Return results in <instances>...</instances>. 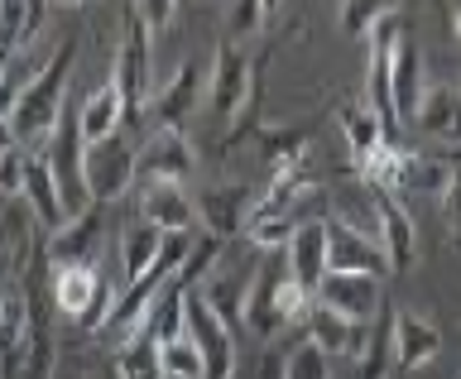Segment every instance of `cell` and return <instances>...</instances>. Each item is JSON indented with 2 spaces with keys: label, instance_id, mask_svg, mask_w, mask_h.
<instances>
[{
  "label": "cell",
  "instance_id": "cell-1",
  "mask_svg": "<svg viewBox=\"0 0 461 379\" xmlns=\"http://www.w3.org/2000/svg\"><path fill=\"white\" fill-rule=\"evenodd\" d=\"M72 53H77V43H72V39L58 43V49L39 63L34 82L24 86L20 106H14V115H10L14 140L29 144V149H39V154H43V144L53 140L58 121H63V111H68V72H72Z\"/></svg>",
  "mask_w": 461,
  "mask_h": 379
},
{
  "label": "cell",
  "instance_id": "cell-2",
  "mask_svg": "<svg viewBox=\"0 0 461 379\" xmlns=\"http://www.w3.org/2000/svg\"><path fill=\"white\" fill-rule=\"evenodd\" d=\"M259 72L250 63V53L236 49L230 39L216 43V58H212V72H207V106L216 121H236V115L255 101L259 92Z\"/></svg>",
  "mask_w": 461,
  "mask_h": 379
},
{
  "label": "cell",
  "instance_id": "cell-3",
  "mask_svg": "<svg viewBox=\"0 0 461 379\" xmlns=\"http://www.w3.org/2000/svg\"><path fill=\"white\" fill-rule=\"evenodd\" d=\"M183 331L202 351L207 379H230L236 374V331L212 312V302L202 298V288H187L183 293Z\"/></svg>",
  "mask_w": 461,
  "mask_h": 379
},
{
  "label": "cell",
  "instance_id": "cell-4",
  "mask_svg": "<svg viewBox=\"0 0 461 379\" xmlns=\"http://www.w3.org/2000/svg\"><path fill=\"white\" fill-rule=\"evenodd\" d=\"M82 178H86V193H92L96 207H111L121 202L140 178V149H130L121 135L101 140V144H86V158H82Z\"/></svg>",
  "mask_w": 461,
  "mask_h": 379
},
{
  "label": "cell",
  "instance_id": "cell-5",
  "mask_svg": "<svg viewBox=\"0 0 461 379\" xmlns=\"http://www.w3.org/2000/svg\"><path fill=\"white\" fill-rule=\"evenodd\" d=\"M149 72H154V63H149V29H144V20L135 14V5H130L125 10V43L115 49V63H111V77H115V86H121L130 115H140L144 106H149V96H154Z\"/></svg>",
  "mask_w": 461,
  "mask_h": 379
},
{
  "label": "cell",
  "instance_id": "cell-6",
  "mask_svg": "<svg viewBox=\"0 0 461 379\" xmlns=\"http://www.w3.org/2000/svg\"><path fill=\"white\" fill-rule=\"evenodd\" d=\"M101 236H106V207H86L82 216H72L68 226H58L43 236V259H49V269L92 265Z\"/></svg>",
  "mask_w": 461,
  "mask_h": 379
},
{
  "label": "cell",
  "instance_id": "cell-7",
  "mask_svg": "<svg viewBox=\"0 0 461 379\" xmlns=\"http://www.w3.org/2000/svg\"><path fill=\"white\" fill-rule=\"evenodd\" d=\"M312 298L322 302V308L341 312L346 322H360V327H370L375 312L384 308L380 302V279H375V274H337V269H327V279L317 284Z\"/></svg>",
  "mask_w": 461,
  "mask_h": 379
},
{
  "label": "cell",
  "instance_id": "cell-8",
  "mask_svg": "<svg viewBox=\"0 0 461 379\" xmlns=\"http://www.w3.org/2000/svg\"><path fill=\"white\" fill-rule=\"evenodd\" d=\"M327 269H337V274H380L389 269V259H384V245L380 236H366L360 226L351 221H327Z\"/></svg>",
  "mask_w": 461,
  "mask_h": 379
},
{
  "label": "cell",
  "instance_id": "cell-9",
  "mask_svg": "<svg viewBox=\"0 0 461 379\" xmlns=\"http://www.w3.org/2000/svg\"><path fill=\"white\" fill-rule=\"evenodd\" d=\"M197 101H202V72H197V63H178V72L149 96L144 115H149L154 130H183L193 121Z\"/></svg>",
  "mask_w": 461,
  "mask_h": 379
},
{
  "label": "cell",
  "instance_id": "cell-10",
  "mask_svg": "<svg viewBox=\"0 0 461 379\" xmlns=\"http://www.w3.org/2000/svg\"><path fill=\"white\" fill-rule=\"evenodd\" d=\"M197 202V221L207 236L216 240H230V236H240L245 226H250V212H255V202L259 193L255 187H207Z\"/></svg>",
  "mask_w": 461,
  "mask_h": 379
},
{
  "label": "cell",
  "instance_id": "cell-11",
  "mask_svg": "<svg viewBox=\"0 0 461 379\" xmlns=\"http://www.w3.org/2000/svg\"><path fill=\"white\" fill-rule=\"evenodd\" d=\"M370 202H375V221H380V245H384L389 269H394V274L413 269V259H418L413 216L403 212V202L394 193H384V187H370Z\"/></svg>",
  "mask_w": 461,
  "mask_h": 379
},
{
  "label": "cell",
  "instance_id": "cell-12",
  "mask_svg": "<svg viewBox=\"0 0 461 379\" xmlns=\"http://www.w3.org/2000/svg\"><path fill=\"white\" fill-rule=\"evenodd\" d=\"M140 212L144 221L158 226L164 236H193L197 221V202L187 197L183 183H140Z\"/></svg>",
  "mask_w": 461,
  "mask_h": 379
},
{
  "label": "cell",
  "instance_id": "cell-13",
  "mask_svg": "<svg viewBox=\"0 0 461 379\" xmlns=\"http://www.w3.org/2000/svg\"><path fill=\"white\" fill-rule=\"evenodd\" d=\"M197 164V149L183 130H154V140L140 149V183H183Z\"/></svg>",
  "mask_w": 461,
  "mask_h": 379
},
{
  "label": "cell",
  "instance_id": "cell-14",
  "mask_svg": "<svg viewBox=\"0 0 461 379\" xmlns=\"http://www.w3.org/2000/svg\"><path fill=\"white\" fill-rule=\"evenodd\" d=\"M413 125L423 130L432 144L461 149V86H452V82H432V86H423V101H418Z\"/></svg>",
  "mask_w": 461,
  "mask_h": 379
},
{
  "label": "cell",
  "instance_id": "cell-15",
  "mask_svg": "<svg viewBox=\"0 0 461 379\" xmlns=\"http://www.w3.org/2000/svg\"><path fill=\"white\" fill-rule=\"evenodd\" d=\"M279 284H284V274L279 269H255L250 274V293H245V331H255L259 341H269V337H279V331L288 327V317H284V302H279Z\"/></svg>",
  "mask_w": 461,
  "mask_h": 379
},
{
  "label": "cell",
  "instance_id": "cell-16",
  "mask_svg": "<svg viewBox=\"0 0 461 379\" xmlns=\"http://www.w3.org/2000/svg\"><path fill=\"white\" fill-rule=\"evenodd\" d=\"M20 202L34 212V221L43 230H58V226L72 221L68 207H63V193H58V183H53V168H49V158H43V154L24 158V197Z\"/></svg>",
  "mask_w": 461,
  "mask_h": 379
},
{
  "label": "cell",
  "instance_id": "cell-17",
  "mask_svg": "<svg viewBox=\"0 0 461 379\" xmlns=\"http://www.w3.org/2000/svg\"><path fill=\"white\" fill-rule=\"evenodd\" d=\"M308 341L312 346H322L327 356H346V360H360V351H366V337H370V327H360V322H346L341 312H331L322 308V302H312L308 308Z\"/></svg>",
  "mask_w": 461,
  "mask_h": 379
},
{
  "label": "cell",
  "instance_id": "cell-18",
  "mask_svg": "<svg viewBox=\"0 0 461 379\" xmlns=\"http://www.w3.org/2000/svg\"><path fill=\"white\" fill-rule=\"evenodd\" d=\"M284 255H288V279L317 293V284L327 279V221H303Z\"/></svg>",
  "mask_w": 461,
  "mask_h": 379
},
{
  "label": "cell",
  "instance_id": "cell-19",
  "mask_svg": "<svg viewBox=\"0 0 461 379\" xmlns=\"http://www.w3.org/2000/svg\"><path fill=\"white\" fill-rule=\"evenodd\" d=\"M125 121H130V111H125V96H121V86H115V77H106L77 106V125H82V140L86 144H101V140L121 135Z\"/></svg>",
  "mask_w": 461,
  "mask_h": 379
},
{
  "label": "cell",
  "instance_id": "cell-20",
  "mask_svg": "<svg viewBox=\"0 0 461 379\" xmlns=\"http://www.w3.org/2000/svg\"><path fill=\"white\" fill-rule=\"evenodd\" d=\"M438 351H442V331L432 322H423V317L394 308V370L399 374L418 370V365H428Z\"/></svg>",
  "mask_w": 461,
  "mask_h": 379
},
{
  "label": "cell",
  "instance_id": "cell-21",
  "mask_svg": "<svg viewBox=\"0 0 461 379\" xmlns=\"http://www.w3.org/2000/svg\"><path fill=\"white\" fill-rule=\"evenodd\" d=\"M101 274L96 265H72V269H53V308L72 317V322H82L86 312H92V302L101 293Z\"/></svg>",
  "mask_w": 461,
  "mask_h": 379
},
{
  "label": "cell",
  "instance_id": "cell-22",
  "mask_svg": "<svg viewBox=\"0 0 461 379\" xmlns=\"http://www.w3.org/2000/svg\"><path fill=\"white\" fill-rule=\"evenodd\" d=\"M418 101H423V53H418V43L409 34H403L399 49H394V106H399L403 125H413Z\"/></svg>",
  "mask_w": 461,
  "mask_h": 379
},
{
  "label": "cell",
  "instance_id": "cell-23",
  "mask_svg": "<svg viewBox=\"0 0 461 379\" xmlns=\"http://www.w3.org/2000/svg\"><path fill=\"white\" fill-rule=\"evenodd\" d=\"M389 370H394V308L384 302L370 322L366 351L356 360V379H389Z\"/></svg>",
  "mask_w": 461,
  "mask_h": 379
},
{
  "label": "cell",
  "instance_id": "cell-24",
  "mask_svg": "<svg viewBox=\"0 0 461 379\" xmlns=\"http://www.w3.org/2000/svg\"><path fill=\"white\" fill-rule=\"evenodd\" d=\"M164 245H168V236L158 226H149V221H140V226H125V236H121V265H125V288L135 284V279H144V274L154 269V259L164 255Z\"/></svg>",
  "mask_w": 461,
  "mask_h": 379
},
{
  "label": "cell",
  "instance_id": "cell-25",
  "mask_svg": "<svg viewBox=\"0 0 461 379\" xmlns=\"http://www.w3.org/2000/svg\"><path fill=\"white\" fill-rule=\"evenodd\" d=\"M341 130H346V149H351V164L356 158H366L370 149H380V144L389 140L380 115L370 111V101H346L341 106Z\"/></svg>",
  "mask_w": 461,
  "mask_h": 379
},
{
  "label": "cell",
  "instance_id": "cell-26",
  "mask_svg": "<svg viewBox=\"0 0 461 379\" xmlns=\"http://www.w3.org/2000/svg\"><path fill=\"white\" fill-rule=\"evenodd\" d=\"M115 370L121 379H164V365H158V341L149 331H135L125 346H115Z\"/></svg>",
  "mask_w": 461,
  "mask_h": 379
},
{
  "label": "cell",
  "instance_id": "cell-27",
  "mask_svg": "<svg viewBox=\"0 0 461 379\" xmlns=\"http://www.w3.org/2000/svg\"><path fill=\"white\" fill-rule=\"evenodd\" d=\"M29 298H34V288H29ZM53 365H58V346H53V322L49 312L34 302V341H29V360L20 379H53Z\"/></svg>",
  "mask_w": 461,
  "mask_h": 379
},
{
  "label": "cell",
  "instance_id": "cell-28",
  "mask_svg": "<svg viewBox=\"0 0 461 379\" xmlns=\"http://www.w3.org/2000/svg\"><path fill=\"white\" fill-rule=\"evenodd\" d=\"M452 173H456V158H442V154H409V178H403V187H418V193L442 197L447 187H452Z\"/></svg>",
  "mask_w": 461,
  "mask_h": 379
},
{
  "label": "cell",
  "instance_id": "cell-29",
  "mask_svg": "<svg viewBox=\"0 0 461 379\" xmlns=\"http://www.w3.org/2000/svg\"><path fill=\"white\" fill-rule=\"evenodd\" d=\"M399 14V0H341V29L346 39H370L375 24Z\"/></svg>",
  "mask_w": 461,
  "mask_h": 379
},
{
  "label": "cell",
  "instance_id": "cell-30",
  "mask_svg": "<svg viewBox=\"0 0 461 379\" xmlns=\"http://www.w3.org/2000/svg\"><path fill=\"white\" fill-rule=\"evenodd\" d=\"M24 158L29 149H20L10 121L0 125V197H24Z\"/></svg>",
  "mask_w": 461,
  "mask_h": 379
},
{
  "label": "cell",
  "instance_id": "cell-31",
  "mask_svg": "<svg viewBox=\"0 0 461 379\" xmlns=\"http://www.w3.org/2000/svg\"><path fill=\"white\" fill-rule=\"evenodd\" d=\"M158 365H164V374H173V379H207L202 351L187 341V331H183L178 341H164V346H158Z\"/></svg>",
  "mask_w": 461,
  "mask_h": 379
},
{
  "label": "cell",
  "instance_id": "cell-32",
  "mask_svg": "<svg viewBox=\"0 0 461 379\" xmlns=\"http://www.w3.org/2000/svg\"><path fill=\"white\" fill-rule=\"evenodd\" d=\"M29 34H34L29 29V0H0V53L14 58Z\"/></svg>",
  "mask_w": 461,
  "mask_h": 379
},
{
  "label": "cell",
  "instance_id": "cell-33",
  "mask_svg": "<svg viewBox=\"0 0 461 379\" xmlns=\"http://www.w3.org/2000/svg\"><path fill=\"white\" fill-rule=\"evenodd\" d=\"M34 72H39V68H34V58H29V53H20V58L5 68V77H0V125L14 115V106H20V96H24V86L34 82Z\"/></svg>",
  "mask_w": 461,
  "mask_h": 379
},
{
  "label": "cell",
  "instance_id": "cell-34",
  "mask_svg": "<svg viewBox=\"0 0 461 379\" xmlns=\"http://www.w3.org/2000/svg\"><path fill=\"white\" fill-rule=\"evenodd\" d=\"M327 360H331V356L322 351V346L303 341V346H294V351H288V360H284V379H331Z\"/></svg>",
  "mask_w": 461,
  "mask_h": 379
},
{
  "label": "cell",
  "instance_id": "cell-35",
  "mask_svg": "<svg viewBox=\"0 0 461 379\" xmlns=\"http://www.w3.org/2000/svg\"><path fill=\"white\" fill-rule=\"evenodd\" d=\"M259 20H265V0H230V14H226V34H250V29H259Z\"/></svg>",
  "mask_w": 461,
  "mask_h": 379
},
{
  "label": "cell",
  "instance_id": "cell-36",
  "mask_svg": "<svg viewBox=\"0 0 461 379\" xmlns=\"http://www.w3.org/2000/svg\"><path fill=\"white\" fill-rule=\"evenodd\" d=\"M442 212H447V236L461 250V158H456V173H452V187L442 193Z\"/></svg>",
  "mask_w": 461,
  "mask_h": 379
},
{
  "label": "cell",
  "instance_id": "cell-37",
  "mask_svg": "<svg viewBox=\"0 0 461 379\" xmlns=\"http://www.w3.org/2000/svg\"><path fill=\"white\" fill-rule=\"evenodd\" d=\"M173 10H178V0H135V14L144 20V29H168V20H173Z\"/></svg>",
  "mask_w": 461,
  "mask_h": 379
},
{
  "label": "cell",
  "instance_id": "cell-38",
  "mask_svg": "<svg viewBox=\"0 0 461 379\" xmlns=\"http://www.w3.org/2000/svg\"><path fill=\"white\" fill-rule=\"evenodd\" d=\"M43 14H49V0H29V29H39Z\"/></svg>",
  "mask_w": 461,
  "mask_h": 379
},
{
  "label": "cell",
  "instance_id": "cell-39",
  "mask_svg": "<svg viewBox=\"0 0 461 379\" xmlns=\"http://www.w3.org/2000/svg\"><path fill=\"white\" fill-rule=\"evenodd\" d=\"M92 379H121V370H115V360H106V365H101Z\"/></svg>",
  "mask_w": 461,
  "mask_h": 379
},
{
  "label": "cell",
  "instance_id": "cell-40",
  "mask_svg": "<svg viewBox=\"0 0 461 379\" xmlns=\"http://www.w3.org/2000/svg\"><path fill=\"white\" fill-rule=\"evenodd\" d=\"M452 34H456V39H461V10H456V14H452Z\"/></svg>",
  "mask_w": 461,
  "mask_h": 379
},
{
  "label": "cell",
  "instance_id": "cell-41",
  "mask_svg": "<svg viewBox=\"0 0 461 379\" xmlns=\"http://www.w3.org/2000/svg\"><path fill=\"white\" fill-rule=\"evenodd\" d=\"M284 5V0H265V14H274V10H279Z\"/></svg>",
  "mask_w": 461,
  "mask_h": 379
},
{
  "label": "cell",
  "instance_id": "cell-42",
  "mask_svg": "<svg viewBox=\"0 0 461 379\" xmlns=\"http://www.w3.org/2000/svg\"><path fill=\"white\" fill-rule=\"evenodd\" d=\"M58 5H77V0H58Z\"/></svg>",
  "mask_w": 461,
  "mask_h": 379
},
{
  "label": "cell",
  "instance_id": "cell-43",
  "mask_svg": "<svg viewBox=\"0 0 461 379\" xmlns=\"http://www.w3.org/2000/svg\"><path fill=\"white\" fill-rule=\"evenodd\" d=\"M164 379H173V374H164Z\"/></svg>",
  "mask_w": 461,
  "mask_h": 379
},
{
  "label": "cell",
  "instance_id": "cell-44",
  "mask_svg": "<svg viewBox=\"0 0 461 379\" xmlns=\"http://www.w3.org/2000/svg\"><path fill=\"white\" fill-rule=\"evenodd\" d=\"M0 379H5V374H0Z\"/></svg>",
  "mask_w": 461,
  "mask_h": 379
}]
</instances>
